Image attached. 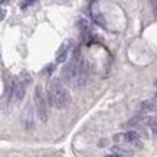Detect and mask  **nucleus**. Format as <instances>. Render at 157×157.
Returning a JSON list of instances; mask_svg holds the SVG:
<instances>
[{"label": "nucleus", "mask_w": 157, "mask_h": 157, "mask_svg": "<svg viewBox=\"0 0 157 157\" xmlns=\"http://www.w3.org/2000/svg\"><path fill=\"white\" fill-rule=\"evenodd\" d=\"M46 98H48L49 104L58 109L67 108L68 105L71 104V94L67 90V86L63 85L59 79H53L48 85Z\"/></svg>", "instance_id": "obj_1"}, {"label": "nucleus", "mask_w": 157, "mask_h": 157, "mask_svg": "<svg viewBox=\"0 0 157 157\" xmlns=\"http://www.w3.org/2000/svg\"><path fill=\"white\" fill-rule=\"evenodd\" d=\"M33 101H35V107H36V113H38L40 121H42V123H46L49 118L48 102H46V95H45V92H43V88L40 85H36V88H35Z\"/></svg>", "instance_id": "obj_2"}, {"label": "nucleus", "mask_w": 157, "mask_h": 157, "mask_svg": "<svg viewBox=\"0 0 157 157\" xmlns=\"http://www.w3.org/2000/svg\"><path fill=\"white\" fill-rule=\"evenodd\" d=\"M25 92H26V82L23 81H13L12 82V88H10V95L12 100L19 102L23 100Z\"/></svg>", "instance_id": "obj_3"}, {"label": "nucleus", "mask_w": 157, "mask_h": 157, "mask_svg": "<svg viewBox=\"0 0 157 157\" xmlns=\"http://www.w3.org/2000/svg\"><path fill=\"white\" fill-rule=\"evenodd\" d=\"M114 140L117 143H118V141L120 143L124 141V143H127V144H136L140 141V133L136 131V130H128V131H125V133H123V134L114 136Z\"/></svg>", "instance_id": "obj_4"}, {"label": "nucleus", "mask_w": 157, "mask_h": 157, "mask_svg": "<svg viewBox=\"0 0 157 157\" xmlns=\"http://www.w3.org/2000/svg\"><path fill=\"white\" fill-rule=\"evenodd\" d=\"M35 117H33V109L30 105H26V109H23V113H22V123H23V127L25 130H33V125H35Z\"/></svg>", "instance_id": "obj_5"}, {"label": "nucleus", "mask_w": 157, "mask_h": 157, "mask_svg": "<svg viewBox=\"0 0 157 157\" xmlns=\"http://www.w3.org/2000/svg\"><path fill=\"white\" fill-rule=\"evenodd\" d=\"M71 48H72V40H69V39L62 43L56 52V63H63L67 61L68 53L71 52Z\"/></svg>", "instance_id": "obj_6"}, {"label": "nucleus", "mask_w": 157, "mask_h": 157, "mask_svg": "<svg viewBox=\"0 0 157 157\" xmlns=\"http://www.w3.org/2000/svg\"><path fill=\"white\" fill-rule=\"evenodd\" d=\"M156 108V102L153 100H147V101H143L141 104H140V113H150L153 109Z\"/></svg>", "instance_id": "obj_7"}, {"label": "nucleus", "mask_w": 157, "mask_h": 157, "mask_svg": "<svg viewBox=\"0 0 157 157\" xmlns=\"http://www.w3.org/2000/svg\"><path fill=\"white\" fill-rule=\"evenodd\" d=\"M78 28H79V32H81L82 36H88V33H90V25H88V22L85 19H79Z\"/></svg>", "instance_id": "obj_8"}, {"label": "nucleus", "mask_w": 157, "mask_h": 157, "mask_svg": "<svg viewBox=\"0 0 157 157\" xmlns=\"http://www.w3.org/2000/svg\"><path fill=\"white\" fill-rule=\"evenodd\" d=\"M147 124L150 125V128L154 134H157V117H148Z\"/></svg>", "instance_id": "obj_9"}, {"label": "nucleus", "mask_w": 157, "mask_h": 157, "mask_svg": "<svg viewBox=\"0 0 157 157\" xmlns=\"http://www.w3.org/2000/svg\"><path fill=\"white\" fill-rule=\"evenodd\" d=\"M105 157H120V154H109V156H105Z\"/></svg>", "instance_id": "obj_10"}, {"label": "nucleus", "mask_w": 157, "mask_h": 157, "mask_svg": "<svg viewBox=\"0 0 157 157\" xmlns=\"http://www.w3.org/2000/svg\"><path fill=\"white\" fill-rule=\"evenodd\" d=\"M154 86L157 88V78H156V81H154Z\"/></svg>", "instance_id": "obj_11"}, {"label": "nucleus", "mask_w": 157, "mask_h": 157, "mask_svg": "<svg viewBox=\"0 0 157 157\" xmlns=\"http://www.w3.org/2000/svg\"><path fill=\"white\" fill-rule=\"evenodd\" d=\"M156 2H157V0H156Z\"/></svg>", "instance_id": "obj_12"}]
</instances>
